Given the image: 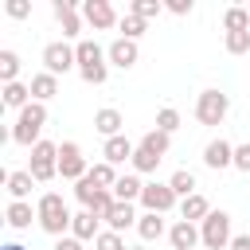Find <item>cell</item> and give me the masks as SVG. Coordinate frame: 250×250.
<instances>
[{
  "instance_id": "obj_2",
  "label": "cell",
  "mask_w": 250,
  "mask_h": 250,
  "mask_svg": "<svg viewBox=\"0 0 250 250\" xmlns=\"http://www.w3.org/2000/svg\"><path fill=\"white\" fill-rule=\"evenodd\" d=\"M43 125H47V105H43V102H31V105H23V109H20V117H16V125H12V141H16V145L35 148V145H39Z\"/></svg>"
},
{
  "instance_id": "obj_22",
  "label": "cell",
  "mask_w": 250,
  "mask_h": 250,
  "mask_svg": "<svg viewBox=\"0 0 250 250\" xmlns=\"http://www.w3.org/2000/svg\"><path fill=\"white\" fill-rule=\"evenodd\" d=\"M55 94H59V78H55V74L43 70V74L31 78V102H47V98H55Z\"/></svg>"
},
{
  "instance_id": "obj_26",
  "label": "cell",
  "mask_w": 250,
  "mask_h": 250,
  "mask_svg": "<svg viewBox=\"0 0 250 250\" xmlns=\"http://www.w3.org/2000/svg\"><path fill=\"white\" fill-rule=\"evenodd\" d=\"M27 94H31V86H23V82H8V86H4V105L23 109V105H31V102H27Z\"/></svg>"
},
{
  "instance_id": "obj_41",
  "label": "cell",
  "mask_w": 250,
  "mask_h": 250,
  "mask_svg": "<svg viewBox=\"0 0 250 250\" xmlns=\"http://www.w3.org/2000/svg\"><path fill=\"white\" fill-rule=\"evenodd\" d=\"M55 250H82V238H74V234H70V238H59Z\"/></svg>"
},
{
  "instance_id": "obj_37",
  "label": "cell",
  "mask_w": 250,
  "mask_h": 250,
  "mask_svg": "<svg viewBox=\"0 0 250 250\" xmlns=\"http://www.w3.org/2000/svg\"><path fill=\"white\" fill-rule=\"evenodd\" d=\"M156 164H160V156H152L148 148L137 145V152H133V168H137V172H156Z\"/></svg>"
},
{
  "instance_id": "obj_19",
  "label": "cell",
  "mask_w": 250,
  "mask_h": 250,
  "mask_svg": "<svg viewBox=\"0 0 250 250\" xmlns=\"http://www.w3.org/2000/svg\"><path fill=\"white\" fill-rule=\"evenodd\" d=\"M31 219H39V211H31L27 199H12V203H8V227L23 230V227H31Z\"/></svg>"
},
{
  "instance_id": "obj_7",
  "label": "cell",
  "mask_w": 250,
  "mask_h": 250,
  "mask_svg": "<svg viewBox=\"0 0 250 250\" xmlns=\"http://www.w3.org/2000/svg\"><path fill=\"white\" fill-rule=\"evenodd\" d=\"M86 172H90V168H86V156H82V148H78L74 141H62V145H59V176L78 184Z\"/></svg>"
},
{
  "instance_id": "obj_35",
  "label": "cell",
  "mask_w": 250,
  "mask_h": 250,
  "mask_svg": "<svg viewBox=\"0 0 250 250\" xmlns=\"http://www.w3.org/2000/svg\"><path fill=\"white\" fill-rule=\"evenodd\" d=\"M94 250H129V246H125V238H121L117 230H102V234L94 238Z\"/></svg>"
},
{
  "instance_id": "obj_15",
  "label": "cell",
  "mask_w": 250,
  "mask_h": 250,
  "mask_svg": "<svg viewBox=\"0 0 250 250\" xmlns=\"http://www.w3.org/2000/svg\"><path fill=\"white\" fill-rule=\"evenodd\" d=\"M121 125H125V121H121V113H117L113 105H105V109L94 113V129H98L105 141H109V137H121Z\"/></svg>"
},
{
  "instance_id": "obj_9",
  "label": "cell",
  "mask_w": 250,
  "mask_h": 250,
  "mask_svg": "<svg viewBox=\"0 0 250 250\" xmlns=\"http://www.w3.org/2000/svg\"><path fill=\"white\" fill-rule=\"evenodd\" d=\"M141 203H145V211H152V215H164V211H172V207H176V191H172L168 184H145V191H141Z\"/></svg>"
},
{
  "instance_id": "obj_27",
  "label": "cell",
  "mask_w": 250,
  "mask_h": 250,
  "mask_svg": "<svg viewBox=\"0 0 250 250\" xmlns=\"http://www.w3.org/2000/svg\"><path fill=\"white\" fill-rule=\"evenodd\" d=\"M168 188H172L176 195H184V199H188V195H195V176H191L188 168H180V172H172Z\"/></svg>"
},
{
  "instance_id": "obj_16",
  "label": "cell",
  "mask_w": 250,
  "mask_h": 250,
  "mask_svg": "<svg viewBox=\"0 0 250 250\" xmlns=\"http://www.w3.org/2000/svg\"><path fill=\"white\" fill-rule=\"evenodd\" d=\"M133 152H137V148H133L125 137H109V141H105V148H102L105 164H125V160L133 164Z\"/></svg>"
},
{
  "instance_id": "obj_29",
  "label": "cell",
  "mask_w": 250,
  "mask_h": 250,
  "mask_svg": "<svg viewBox=\"0 0 250 250\" xmlns=\"http://www.w3.org/2000/svg\"><path fill=\"white\" fill-rule=\"evenodd\" d=\"M90 180H94L98 188L113 191V184H117V172H113V164H105V160H102V164H94V168H90Z\"/></svg>"
},
{
  "instance_id": "obj_31",
  "label": "cell",
  "mask_w": 250,
  "mask_h": 250,
  "mask_svg": "<svg viewBox=\"0 0 250 250\" xmlns=\"http://www.w3.org/2000/svg\"><path fill=\"white\" fill-rule=\"evenodd\" d=\"M16 74H20V55L16 51H0V78H4V86L16 82Z\"/></svg>"
},
{
  "instance_id": "obj_6",
  "label": "cell",
  "mask_w": 250,
  "mask_h": 250,
  "mask_svg": "<svg viewBox=\"0 0 250 250\" xmlns=\"http://www.w3.org/2000/svg\"><path fill=\"white\" fill-rule=\"evenodd\" d=\"M227 109H230V98L219 94V90H203L199 102H195V117H199V125H223Z\"/></svg>"
},
{
  "instance_id": "obj_33",
  "label": "cell",
  "mask_w": 250,
  "mask_h": 250,
  "mask_svg": "<svg viewBox=\"0 0 250 250\" xmlns=\"http://www.w3.org/2000/svg\"><path fill=\"white\" fill-rule=\"evenodd\" d=\"M117 27H121V39H133V43L145 35V20H141V16H121Z\"/></svg>"
},
{
  "instance_id": "obj_10",
  "label": "cell",
  "mask_w": 250,
  "mask_h": 250,
  "mask_svg": "<svg viewBox=\"0 0 250 250\" xmlns=\"http://www.w3.org/2000/svg\"><path fill=\"white\" fill-rule=\"evenodd\" d=\"M82 16H86V23H90L94 31H105V27H113V23H121L109 0H86V4H82Z\"/></svg>"
},
{
  "instance_id": "obj_43",
  "label": "cell",
  "mask_w": 250,
  "mask_h": 250,
  "mask_svg": "<svg viewBox=\"0 0 250 250\" xmlns=\"http://www.w3.org/2000/svg\"><path fill=\"white\" fill-rule=\"evenodd\" d=\"M0 250H27V246H20V242H8V246H0Z\"/></svg>"
},
{
  "instance_id": "obj_24",
  "label": "cell",
  "mask_w": 250,
  "mask_h": 250,
  "mask_svg": "<svg viewBox=\"0 0 250 250\" xmlns=\"http://www.w3.org/2000/svg\"><path fill=\"white\" fill-rule=\"evenodd\" d=\"M168 145H172V137H168V133H160V129H148V133L141 137V148H148V152H152V156H160V160H164Z\"/></svg>"
},
{
  "instance_id": "obj_32",
  "label": "cell",
  "mask_w": 250,
  "mask_h": 250,
  "mask_svg": "<svg viewBox=\"0 0 250 250\" xmlns=\"http://www.w3.org/2000/svg\"><path fill=\"white\" fill-rule=\"evenodd\" d=\"M160 12H164L160 0H133V4H129V16H141V20H152V16H160Z\"/></svg>"
},
{
  "instance_id": "obj_42",
  "label": "cell",
  "mask_w": 250,
  "mask_h": 250,
  "mask_svg": "<svg viewBox=\"0 0 250 250\" xmlns=\"http://www.w3.org/2000/svg\"><path fill=\"white\" fill-rule=\"evenodd\" d=\"M230 250H250V234H234L230 238Z\"/></svg>"
},
{
  "instance_id": "obj_36",
  "label": "cell",
  "mask_w": 250,
  "mask_h": 250,
  "mask_svg": "<svg viewBox=\"0 0 250 250\" xmlns=\"http://www.w3.org/2000/svg\"><path fill=\"white\" fill-rule=\"evenodd\" d=\"M227 51L230 55H246L250 51V31H227Z\"/></svg>"
},
{
  "instance_id": "obj_11",
  "label": "cell",
  "mask_w": 250,
  "mask_h": 250,
  "mask_svg": "<svg viewBox=\"0 0 250 250\" xmlns=\"http://www.w3.org/2000/svg\"><path fill=\"white\" fill-rule=\"evenodd\" d=\"M203 164H207V168H215V172L230 168V164H234V145H230V141H223V137H215V141L203 148Z\"/></svg>"
},
{
  "instance_id": "obj_4",
  "label": "cell",
  "mask_w": 250,
  "mask_h": 250,
  "mask_svg": "<svg viewBox=\"0 0 250 250\" xmlns=\"http://www.w3.org/2000/svg\"><path fill=\"white\" fill-rule=\"evenodd\" d=\"M31 176H35V184H47V180H55L59 176V145H51V141H39L35 148H31V168H27Z\"/></svg>"
},
{
  "instance_id": "obj_40",
  "label": "cell",
  "mask_w": 250,
  "mask_h": 250,
  "mask_svg": "<svg viewBox=\"0 0 250 250\" xmlns=\"http://www.w3.org/2000/svg\"><path fill=\"white\" fill-rule=\"evenodd\" d=\"M164 8H168V12H176V16H188V12H191V0H168Z\"/></svg>"
},
{
  "instance_id": "obj_21",
  "label": "cell",
  "mask_w": 250,
  "mask_h": 250,
  "mask_svg": "<svg viewBox=\"0 0 250 250\" xmlns=\"http://www.w3.org/2000/svg\"><path fill=\"white\" fill-rule=\"evenodd\" d=\"M137 219H141V215L133 211V203H113V211L105 215V223H109V230H117V234H121L125 227H133Z\"/></svg>"
},
{
  "instance_id": "obj_20",
  "label": "cell",
  "mask_w": 250,
  "mask_h": 250,
  "mask_svg": "<svg viewBox=\"0 0 250 250\" xmlns=\"http://www.w3.org/2000/svg\"><path fill=\"white\" fill-rule=\"evenodd\" d=\"M98 223H102L98 215L78 211V215H74V223H70V234H74V238H82V242H90V238H98V234H102V230H98Z\"/></svg>"
},
{
  "instance_id": "obj_17",
  "label": "cell",
  "mask_w": 250,
  "mask_h": 250,
  "mask_svg": "<svg viewBox=\"0 0 250 250\" xmlns=\"http://www.w3.org/2000/svg\"><path fill=\"white\" fill-rule=\"evenodd\" d=\"M141 191H145V184H141L133 172L117 176V184H113V199H117V203H133V199H141Z\"/></svg>"
},
{
  "instance_id": "obj_28",
  "label": "cell",
  "mask_w": 250,
  "mask_h": 250,
  "mask_svg": "<svg viewBox=\"0 0 250 250\" xmlns=\"http://www.w3.org/2000/svg\"><path fill=\"white\" fill-rule=\"evenodd\" d=\"M223 27H227V31H250V12H246V8H227Z\"/></svg>"
},
{
  "instance_id": "obj_34",
  "label": "cell",
  "mask_w": 250,
  "mask_h": 250,
  "mask_svg": "<svg viewBox=\"0 0 250 250\" xmlns=\"http://www.w3.org/2000/svg\"><path fill=\"white\" fill-rule=\"evenodd\" d=\"M156 129H160V133H168V137H172V133H176V129H180V109H172V105H164V109H160V113H156Z\"/></svg>"
},
{
  "instance_id": "obj_1",
  "label": "cell",
  "mask_w": 250,
  "mask_h": 250,
  "mask_svg": "<svg viewBox=\"0 0 250 250\" xmlns=\"http://www.w3.org/2000/svg\"><path fill=\"white\" fill-rule=\"evenodd\" d=\"M35 211H39V227H43L47 234H55V238H62V230H70V223H74V215L66 211V203H62V195H59V191L39 195Z\"/></svg>"
},
{
  "instance_id": "obj_44",
  "label": "cell",
  "mask_w": 250,
  "mask_h": 250,
  "mask_svg": "<svg viewBox=\"0 0 250 250\" xmlns=\"http://www.w3.org/2000/svg\"><path fill=\"white\" fill-rule=\"evenodd\" d=\"M129 250H145V246H129Z\"/></svg>"
},
{
  "instance_id": "obj_38",
  "label": "cell",
  "mask_w": 250,
  "mask_h": 250,
  "mask_svg": "<svg viewBox=\"0 0 250 250\" xmlns=\"http://www.w3.org/2000/svg\"><path fill=\"white\" fill-rule=\"evenodd\" d=\"M234 168L238 172H250V145H238L234 148Z\"/></svg>"
},
{
  "instance_id": "obj_30",
  "label": "cell",
  "mask_w": 250,
  "mask_h": 250,
  "mask_svg": "<svg viewBox=\"0 0 250 250\" xmlns=\"http://www.w3.org/2000/svg\"><path fill=\"white\" fill-rule=\"evenodd\" d=\"M98 191H105V188H98V184L90 180V172H86V176L74 184V195H78V203H82V207H90V203L98 199Z\"/></svg>"
},
{
  "instance_id": "obj_5",
  "label": "cell",
  "mask_w": 250,
  "mask_h": 250,
  "mask_svg": "<svg viewBox=\"0 0 250 250\" xmlns=\"http://www.w3.org/2000/svg\"><path fill=\"white\" fill-rule=\"evenodd\" d=\"M199 238H203L207 250L230 246V215H227V211H211V215L203 219V227H199Z\"/></svg>"
},
{
  "instance_id": "obj_8",
  "label": "cell",
  "mask_w": 250,
  "mask_h": 250,
  "mask_svg": "<svg viewBox=\"0 0 250 250\" xmlns=\"http://www.w3.org/2000/svg\"><path fill=\"white\" fill-rule=\"evenodd\" d=\"M43 66H47V74H55V78H59V74H66L70 66H78L74 47H70V43H62V39H59V43H47V47H43Z\"/></svg>"
},
{
  "instance_id": "obj_25",
  "label": "cell",
  "mask_w": 250,
  "mask_h": 250,
  "mask_svg": "<svg viewBox=\"0 0 250 250\" xmlns=\"http://www.w3.org/2000/svg\"><path fill=\"white\" fill-rule=\"evenodd\" d=\"M137 230H141V238H145V242H152V238H160V234H164V219H160V215H152V211H145V215L137 219Z\"/></svg>"
},
{
  "instance_id": "obj_3",
  "label": "cell",
  "mask_w": 250,
  "mask_h": 250,
  "mask_svg": "<svg viewBox=\"0 0 250 250\" xmlns=\"http://www.w3.org/2000/svg\"><path fill=\"white\" fill-rule=\"evenodd\" d=\"M74 59H78V74H82V82H90V86H102V82H105V74H109V66H105V51H102L94 39H82V43L74 47Z\"/></svg>"
},
{
  "instance_id": "obj_14",
  "label": "cell",
  "mask_w": 250,
  "mask_h": 250,
  "mask_svg": "<svg viewBox=\"0 0 250 250\" xmlns=\"http://www.w3.org/2000/svg\"><path fill=\"white\" fill-rule=\"evenodd\" d=\"M168 242H172V250H195V242H203V238H199V227H195V223L180 219V223L168 230Z\"/></svg>"
},
{
  "instance_id": "obj_18",
  "label": "cell",
  "mask_w": 250,
  "mask_h": 250,
  "mask_svg": "<svg viewBox=\"0 0 250 250\" xmlns=\"http://www.w3.org/2000/svg\"><path fill=\"white\" fill-rule=\"evenodd\" d=\"M207 215H211V203H207L199 191H195V195H188V199L180 203V219H188V223H203Z\"/></svg>"
},
{
  "instance_id": "obj_13",
  "label": "cell",
  "mask_w": 250,
  "mask_h": 250,
  "mask_svg": "<svg viewBox=\"0 0 250 250\" xmlns=\"http://www.w3.org/2000/svg\"><path fill=\"white\" fill-rule=\"evenodd\" d=\"M105 59H109L113 66L129 70V66L141 59V51H137V43H133V39H113V43H109V51H105Z\"/></svg>"
},
{
  "instance_id": "obj_23",
  "label": "cell",
  "mask_w": 250,
  "mask_h": 250,
  "mask_svg": "<svg viewBox=\"0 0 250 250\" xmlns=\"http://www.w3.org/2000/svg\"><path fill=\"white\" fill-rule=\"evenodd\" d=\"M8 191H12V199H27L31 195V188H35V176L31 172H8Z\"/></svg>"
},
{
  "instance_id": "obj_39",
  "label": "cell",
  "mask_w": 250,
  "mask_h": 250,
  "mask_svg": "<svg viewBox=\"0 0 250 250\" xmlns=\"http://www.w3.org/2000/svg\"><path fill=\"white\" fill-rule=\"evenodd\" d=\"M4 8H8V16H12V20H23V16L31 12V4H23V0H8Z\"/></svg>"
},
{
  "instance_id": "obj_12",
  "label": "cell",
  "mask_w": 250,
  "mask_h": 250,
  "mask_svg": "<svg viewBox=\"0 0 250 250\" xmlns=\"http://www.w3.org/2000/svg\"><path fill=\"white\" fill-rule=\"evenodd\" d=\"M55 20H59V27H62V39H74V35L82 31V20H78V12H74V0H55Z\"/></svg>"
}]
</instances>
